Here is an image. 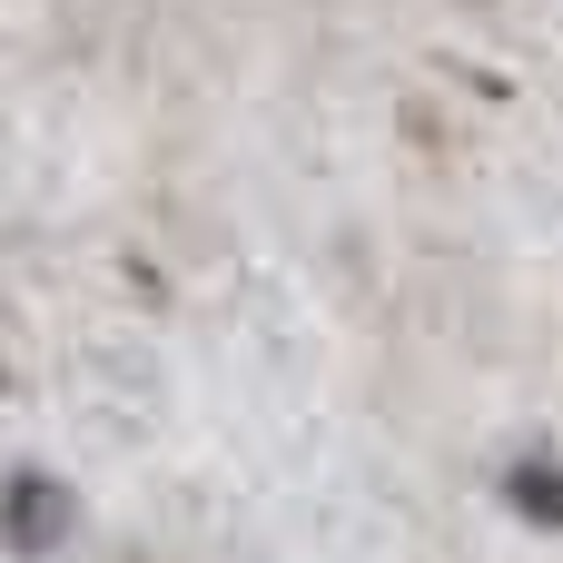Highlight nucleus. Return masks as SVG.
I'll return each mask as SVG.
<instances>
[{
    "label": "nucleus",
    "mask_w": 563,
    "mask_h": 563,
    "mask_svg": "<svg viewBox=\"0 0 563 563\" xmlns=\"http://www.w3.org/2000/svg\"><path fill=\"white\" fill-rule=\"evenodd\" d=\"M0 544H10L20 563L59 554V544H69V485L40 475V465H20V475L0 485Z\"/></svg>",
    "instance_id": "f257e3e1"
},
{
    "label": "nucleus",
    "mask_w": 563,
    "mask_h": 563,
    "mask_svg": "<svg viewBox=\"0 0 563 563\" xmlns=\"http://www.w3.org/2000/svg\"><path fill=\"white\" fill-rule=\"evenodd\" d=\"M505 505H515L534 534H563V455L554 445H525V455L505 465Z\"/></svg>",
    "instance_id": "f03ea898"
}]
</instances>
